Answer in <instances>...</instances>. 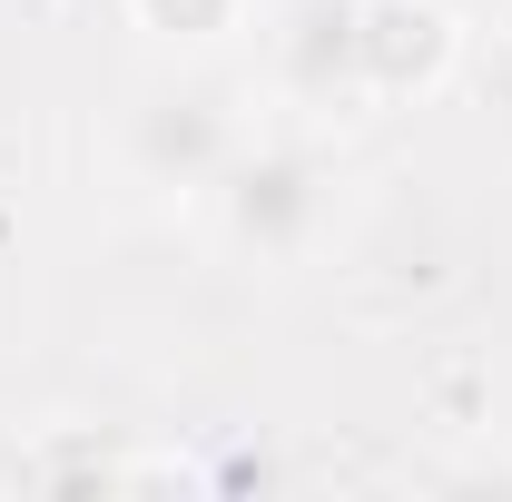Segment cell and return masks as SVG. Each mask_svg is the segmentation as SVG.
Instances as JSON below:
<instances>
[{
  "label": "cell",
  "instance_id": "cell-5",
  "mask_svg": "<svg viewBox=\"0 0 512 502\" xmlns=\"http://www.w3.org/2000/svg\"><path fill=\"white\" fill-rule=\"evenodd\" d=\"M138 10V30H158V40H217L227 20H237V0H128Z\"/></svg>",
  "mask_w": 512,
  "mask_h": 502
},
{
  "label": "cell",
  "instance_id": "cell-3",
  "mask_svg": "<svg viewBox=\"0 0 512 502\" xmlns=\"http://www.w3.org/2000/svg\"><path fill=\"white\" fill-rule=\"evenodd\" d=\"M276 89L296 109H345L365 99V40H355V0H296L276 20Z\"/></svg>",
  "mask_w": 512,
  "mask_h": 502
},
{
  "label": "cell",
  "instance_id": "cell-6",
  "mask_svg": "<svg viewBox=\"0 0 512 502\" xmlns=\"http://www.w3.org/2000/svg\"><path fill=\"white\" fill-rule=\"evenodd\" d=\"M493 128L512 138V40H493Z\"/></svg>",
  "mask_w": 512,
  "mask_h": 502
},
{
  "label": "cell",
  "instance_id": "cell-4",
  "mask_svg": "<svg viewBox=\"0 0 512 502\" xmlns=\"http://www.w3.org/2000/svg\"><path fill=\"white\" fill-rule=\"evenodd\" d=\"M355 40H365V99L434 89L444 60H453L444 0H355Z\"/></svg>",
  "mask_w": 512,
  "mask_h": 502
},
{
  "label": "cell",
  "instance_id": "cell-2",
  "mask_svg": "<svg viewBox=\"0 0 512 502\" xmlns=\"http://www.w3.org/2000/svg\"><path fill=\"white\" fill-rule=\"evenodd\" d=\"M237 148H247V119H237V89L227 79H158V89H138V109L119 128L128 178L158 188V197L217 188V168Z\"/></svg>",
  "mask_w": 512,
  "mask_h": 502
},
{
  "label": "cell",
  "instance_id": "cell-1",
  "mask_svg": "<svg viewBox=\"0 0 512 502\" xmlns=\"http://www.w3.org/2000/svg\"><path fill=\"white\" fill-rule=\"evenodd\" d=\"M217 237L247 256V266H296V256L325 237V207H335V178H325L316 148H296V138H266V148H237L227 168H217Z\"/></svg>",
  "mask_w": 512,
  "mask_h": 502
}]
</instances>
